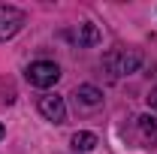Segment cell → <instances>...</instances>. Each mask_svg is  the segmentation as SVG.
Returning <instances> with one entry per match:
<instances>
[{
  "label": "cell",
  "mask_w": 157,
  "mask_h": 154,
  "mask_svg": "<svg viewBox=\"0 0 157 154\" xmlns=\"http://www.w3.org/2000/svg\"><path fill=\"white\" fill-rule=\"evenodd\" d=\"M24 76H27V82L33 88H52V85H58V79H60V67L55 60H33L24 70Z\"/></svg>",
  "instance_id": "1"
},
{
  "label": "cell",
  "mask_w": 157,
  "mask_h": 154,
  "mask_svg": "<svg viewBox=\"0 0 157 154\" xmlns=\"http://www.w3.org/2000/svg\"><path fill=\"white\" fill-rule=\"evenodd\" d=\"M139 64H142V52L139 48H121V52H112L106 58V67L115 73V76H130L136 73Z\"/></svg>",
  "instance_id": "2"
},
{
  "label": "cell",
  "mask_w": 157,
  "mask_h": 154,
  "mask_svg": "<svg viewBox=\"0 0 157 154\" xmlns=\"http://www.w3.org/2000/svg\"><path fill=\"white\" fill-rule=\"evenodd\" d=\"M21 27H24V12H21V9H15V6L0 3V42L12 39Z\"/></svg>",
  "instance_id": "3"
},
{
  "label": "cell",
  "mask_w": 157,
  "mask_h": 154,
  "mask_svg": "<svg viewBox=\"0 0 157 154\" xmlns=\"http://www.w3.org/2000/svg\"><path fill=\"white\" fill-rule=\"evenodd\" d=\"M39 112H42L45 121H52V124H63L67 121V103L58 94H45V97H39Z\"/></svg>",
  "instance_id": "4"
},
{
  "label": "cell",
  "mask_w": 157,
  "mask_h": 154,
  "mask_svg": "<svg viewBox=\"0 0 157 154\" xmlns=\"http://www.w3.org/2000/svg\"><path fill=\"white\" fill-rule=\"evenodd\" d=\"M73 100H76V106L82 112H94V109L103 106V91L94 88V85H78L73 91Z\"/></svg>",
  "instance_id": "5"
},
{
  "label": "cell",
  "mask_w": 157,
  "mask_h": 154,
  "mask_svg": "<svg viewBox=\"0 0 157 154\" xmlns=\"http://www.w3.org/2000/svg\"><path fill=\"white\" fill-rule=\"evenodd\" d=\"M70 145H73V151H94L97 148V136L88 133V130H78V133H73V139H70Z\"/></svg>",
  "instance_id": "6"
},
{
  "label": "cell",
  "mask_w": 157,
  "mask_h": 154,
  "mask_svg": "<svg viewBox=\"0 0 157 154\" xmlns=\"http://www.w3.org/2000/svg\"><path fill=\"white\" fill-rule=\"evenodd\" d=\"M76 39H78V45H97V42H100V33H97L94 24H78Z\"/></svg>",
  "instance_id": "7"
},
{
  "label": "cell",
  "mask_w": 157,
  "mask_h": 154,
  "mask_svg": "<svg viewBox=\"0 0 157 154\" xmlns=\"http://www.w3.org/2000/svg\"><path fill=\"white\" fill-rule=\"evenodd\" d=\"M148 106H151V109H157V88L148 94Z\"/></svg>",
  "instance_id": "8"
},
{
  "label": "cell",
  "mask_w": 157,
  "mask_h": 154,
  "mask_svg": "<svg viewBox=\"0 0 157 154\" xmlns=\"http://www.w3.org/2000/svg\"><path fill=\"white\" fill-rule=\"evenodd\" d=\"M3 133H6V127H3V124H0V139H3Z\"/></svg>",
  "instance_id": "9"
}]
</instances>
